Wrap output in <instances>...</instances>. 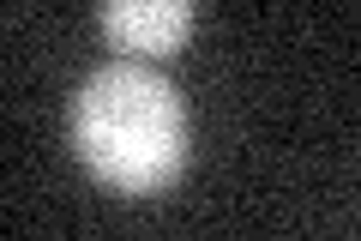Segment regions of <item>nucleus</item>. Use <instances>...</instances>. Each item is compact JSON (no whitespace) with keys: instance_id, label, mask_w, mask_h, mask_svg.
Segmentation results:
<instances>
[{"instance_id":"1","label":"nucleus","mask_w":361,"mask_h":241,"mask_svg":"<svg viewBox=\"0 0 361 241\" xmlns=\"http://www.w3.org/2000/svg\"><path fill=\"white\" fill-rule=\"evenodd\" d=\"M66 133L73 151L109 193H163L169 181L187 169L193 151V127H187V102L175 97L157 66L145 61H109L78 85L73 109H66Z\"/></svg>"},{"instance_id":"2","label":"nucleus","mask_w":361,"mask_h":241,"mask_svg":"<svg viewBox=\"0 0 361 241\" xmlns=\"http://www.w3.org/2000/svg\"><path fill=\"white\" fill-rule=\"evenodd\" d=\"M97 25H103V42L121 49L127 61H163V54L187 49L199 25V0H103Z\"/></svg>"}]
</instances>
